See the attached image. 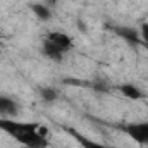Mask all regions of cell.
Listing matches in <instances>:
<instances>
[{"label": "cell", "mask_w": 148, "mask_h": 148, "mask_svg": "<svg viewBox=\"0 0 148 148\" xmlns=\"http://www.w3.org/2000/svg\"><path fill=\"white\" fill-rule=\"evenodd\" d=\"M38 126H40V122H24V121H17L14 117H0V129L3 133H7L9 136H12L16 141L28 133L38 131Z\"/></svg>", "instance_id": "cell-1"}, {"label": "cell", "mask_w": 148, "mask_h": 148, "mask_svg": "<svg viewBox=\"0 0 148 148\" xmlns=\"http://www.w3.org/2000/svg\"><path fill=\"white\" fill-rule=\"evenodd\" d=\"M50 45H53L59 52H62V53H67L71 48H73V38L69 36L67 33H64V31H52V33H48L47 38H45Z\"/></svg>", "instance_id": "cell-3"}, {"label": "cell", "mask_w": 148, "mask_h": 148, "mask_svg": "<svg viewBox=\"0 0 148 148\" xmlns=\"http://www.w3.org/2000/svg\"><path fill=\"white\" fill-rule=\"evenodd\" d=\"M140 35H141V38H143L145 45H148V23H143V24H141V28H140Z\"/></svg>", "instance_id": "cell-10"}, {"label": "cell", "mask_w": 148, "mask_h": 148, "mask_svg": "<svg viewBox=\"0 0 148 148\" xmlns=\"http://www.w3.org/2000/svg\"><path fill=\"white\" fill-rule=\"evenodd\" d=\"M145 47H147V52H148V45H145Z\"/></svg>", "instance_id": "cell-11"}, {"label": "cell", "mask_w": 148, "mask_h": 148, "mask_svg": "<svg viewBox=\"0 0 148 148\" xmlns=\"http://www.w3.org/2000/svg\"><path fill=\"white\" fill-rule=\"evenodd\" d=\"M124 133L140 147L148 145V121H138V122H129L124 126Z\"/></svg>", "instance_id": "cell-2"}, {"label": "cell", "mask_w": 148, "mask_h": 148, "mask_svg": "<svg viewBox=\"0 0 148 148\" xmlns=\"http://www.w3.org/2000/svg\"><path fill=\"white\" fill-rule=\"evenodd\" d=\"M19 110L17 103L5 95H0V117H14Z\"/></svg>", "instance_id": "cell-4"}, {"label": "cell", "mask_w": 148, "mask_h": 148, "mask_svg": "<svg viewBox=\"0 0 148 148\" xmlns=\"http://www.w3.org/2000/svg\"><path fill=\"white\" fill-rule=\"evenodd\" d=\"M73 136L77 140V143L83 148H107L103 143H98V141H95V140H90V138H86V136H83V134L73 133Z\"/></svg>", "instance_id": "cell-8"}, {"label": "cell", "mask_w": 148, "mask_h": 148, "mask_svg": "<svg viewBox=\"0 0 148 148\" xmlns=\"http://www.w3.org/2000/svg\"><path fill=\"white\" fill-rule=\"evenodd\" d=\"M41 53L47 57V59H50V60H55V62H60L62 60V57H64V53L62 52H59L53 45H50L47 40H43V43H41Z\"/></svg>", "instance_id": "cell-6"}, {"label": "cell", "mask_w": 148, "mask_h": 148, "mask_svg": "<svg viewBox=\"0 0 148 148\" xmlns=\"http://www.w3.org/2000/svg\"><path fill=\"white\" fill-rule=\"evenodd\" d=\"M40 95H41V98H43L45 102H55L57 97H59L57 90H53V88H50V86H47V88H40Z\"/></svg>", "instance_id": "cell-9"}, {"label": "cell", "mask_w": 148, "mask_h": 148, "mask_svg": "<svg viewBox=\"0 0 148 148\" xmlns=\"http://www.w3.org/2000/svg\"><path fill=\"white\" fill-rule=\"evenodd\" d=\"M107 148H112V147H107Z\"/></svg>", "instance_id": "cell-12"}, {"label": "cell", "mask_w": 148, "mask_h": 148, "mask_svg": "<svg viewBox=\"0 0 148 148\" xmlns=\"http://www.w3.org/2000/svg\"><path fill=\"white\" fill-rule=\"evenodd\" d=\"M119 91H121V93H122L126 98H129V100H141V98H143V93H141V90H140L138 86L131 84V83L121 84V86H119Z\"/></svg>", "instance_id": "cell-5"}, {"label": "cell", "mask_w": 148, "mask_h": 148, "mask_svg": "<svg viewBox=\"0 0 148 148\" xmlns=\"http://www.w3.org/2000/svg\"><path fill=\"white\" fill-rule=\"evenodd\" d=\"M31 10L40 21H48L52 17V10L47 3H31Z\"/></svg>", "instance_id": "cell-7"}]
</instances>
